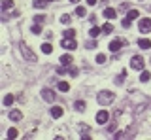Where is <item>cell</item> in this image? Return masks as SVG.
Instances as JSON below:
<instances>
[{
	"mask_svg": "<svg viewBox=\"0 0 151 140\" xmlns=\"http://www.w3.org/2000/svg\"><path fill=\"white\" fill-rule=\"evenodd\" d=\"M19 51L23 53V57H25L28 63H38V57H36V53L32 51L28 45L25 44V42H19Z\"/></svg>",
	"mask_w": 151,
	"mask_h": 140,
	"instance_id": "1",
	"label": "cell"
},
{
	"mask_svg": "<svg viewBox=\"0 0 151 140\" xmlns=\"http://www.w3.org/2000/svg\"><path fill=\"white\" fill-rule=\"evenodd\" d=\"M96 100H98L100 106H108V104H111V102L115 100V95H113L111 91H100L98 97H96Z\"/></svg>",
	"mask_w": 151,
	"mask_h": 140,
	"instance_id": "2",
	"label": "cell"
},
{
	"mask_svg": "<svg viewBox=\"0 0 151 140\" xmlns=\"http://www.w3.org/2000/svg\"><path fill=\"white\" fill-rule=\"evenodd\" d=\"M130 68H134V70H144L145 68V61L142 55H134V57L130 59Z\"/></svg>",
	"mask_w": 151,
	"mask_h": 140,
	"instance_id": "3",
	"label": "cell"
},
{
	"mask_svg": "<svg viewBox=\"0 0 151 140\" xmlns=\"http://www.w3.org/2000/svg\"><path fill=\"white\" fill-rule=\"evenodd\" d=\"M125 45H127V42H125V40L115 38V40H111V42H110V45H108V48H110L111 53H117V51H121V48H125Z\"/></svg>",
	"mask_w": 151,
	"mask_h": 140,
	"instance_id": "4",
	"label": "cell"
},
{
	"mask_svg": "<svg viewBox=\"0 0 151 140\" xmlns=\"http://www.w3.org/2000/svg\"><path fill=\"white\" fill-rule=\"evenodd\" d=\"M138 29H140L142 34H147V32H151V19H149V17H144V19H140Z\"/></svg>",
	"mask_w": 151,
	"mask_h": 140,
	"instance_id": "5",
	"label": "cell"
},
{
	"mask_svg": "<svg viewBox=\"0 0 151 140\" xmlns=\"http://www.w3.org/2000/svg\"><path fill=\"white\" fill-rule=\"evenodd\" d=\"M60 45H63L64 49H68V51H72L78 48V42H76V38H63V42H60Z\"/></svg>",
	"mask_w": 151,
	"mask_h": 140,
	"instance_id": "6",
	"label": "cell"
},
{
	"mask_svg": "<svg viewBox=\"0 0 151 140\" xmlns=\"http://www.w3.org/2000/svg\"><path fill=\"white\" fill-rule=\"evenodd\" d=\"M78 129H79V134H81V138H83V140H89V138H91V129H89V125L81 123Z\"/></svg>",
	"mask_w": 151,
	"mask_h": 140,
	"instance_id": "7",
	"label": "cell"
},
{
	"mask_svg": "<svg viewBox=\"0 0 151 140\" xmlns=\"http://www.w3.org/2000/svg\"><path fill=\"white\" fill-rule=\"evenodd\" d=\"M42 97H44V100H47V102H55L57 93L51 91V89H44V91H42Z\"/></svg>",
	"mask_w": 151,
	"mask_h": 140,
	"instance_id": "8",
	"label": "cell"
},
{
	"mask_svg": "<svg viewBox=\"0 0 151 140\" xmlns=\"http://www.w3.org/2000/svg\"><path fill=\"white\" fill-rule=\"evenodd\" d=\"M108 119H110V114H108V112L106 110H100V112H98V114H96V121H98V123H108Z\"/></svg>",
	"mask_w": 151,
	"mask_h": 140,
	"instance_id": "9",
	"label": "cell"
},
{
	"mask_svg": "<svg viewBox=\"0 0 151 140\" xmlns=\"http://www.w3.org/2000/svg\"><path fill=\"white\" fill-rule=\"evenodd\" d=\"M104 17H106V19H115L117 12L113 10V8H104Z\"/></svg>",
	"mask_w": 151,
	"mask_h": 140,
	"instance_id": "10",
	"label": "cell"
},
{
	"mask_svg": "<svg viewBox=\"0 0 151 140\" xmlns=\"http://www.w3.org/2000/svg\"><path fill=\"white\" fill-rule=\"evenodd\" d=\"M59 63L63 64V66H70V64L74 63V59H72V55H68V53H66V55H63V57H60Z\"/></svg>",
	"mask_w": 151,
	"mask_h": 140,
	"instance_id": "11",
	"label": "cell"
},
{
	"mask_svg": "<svg viewBox=\"0 0 151 140\" xmlns=\"http://www.w3.org/2000/svg\"><path fill=\"white\" fill-rule=\"evenodd\" d=\"M63 114H64V110L60 108V106H53V108H51V115H53L55 119H59Z\"/></svg>",
	"mask_w": 151,
	"mask_h": 140,
	"instance_id": "12",
	"label": "cell"
},
{
	"mask_svg": "<svg viewBox=\"0 0 151 140\" xmlns=\"http://www.w3.org/2000/svg\"><path fill=\"white\" fill-rule=\"evenodd\" d=\"M138 45L142 49H151V40H147V38H140L138 40Z\"/></svg>",
	"mask_w": 151,
	"mask_h": 140,
	"instance_id": "13",
	"label": "cell"
},
{
	"mask_svg": "<svg viewBox=\"0 0 151 140\" xmlns=\"http://www.w3.org/2000/svg\"><path fill=\"white\" fill-rule=\"evenodd\" d=\"M12 8H13V2H12V0H2V13H8Z\"/></svg>",
	"mask_w": 151,
	"mask_h": 140,
	"instance_id": "14",
	"label": "cell"
},
{
	"mask_svg": "<svg viewBox=\"0 0 151 140\" xmlns=\"http://www.w3.org/2000/svg\"><path fill=\"white\" fill-rule=\"evenodd\" d=\"M21 118H23V114L19 110H12V112H9V119H12V121H19Z\"/></svg>",
	"mask_w": 151,
	"mask_h": 140,
	"instance_id": "15",
	"label": "cell"
},
{
	"mask_svg": "<svg viewBox=\"0 0 151 140\" xmlns=\"http://www.w3.org/2000/svg\"><path fill=\"white\" fill-rule=\"evenodd\" d=\"M42 51H44L45 55H51V53H53V45L47 44V42H44V44H42Z\"/></svg>",
	"mask_w": 151,
	"mask_h": 140,
	"instance_id": "16",
	"label": "cell"
},
{
	"mask_svg": "<svg viewBox=\"0 0 151 140\" xmlns=\"http://www.w3.org/2000/svg\"><path fill=\"white\" fill-rule=\"evenodd\" d=\"M125 78H127V70H121V74L115 78V83H117V85H121V83L125 82Z\"/></svg>",
	"mask_w": 151,
	"mask_h": 140,
	"instance_id": "17",
	"label": "cell"
},
{
	"mask_svg": "<svg viewBox=\"0 0 151 140\" xmlns=\"http://www.w3.org/2000/svg\"><path fill=\"white\" fill-rule=\"evenodd\" d=\"M127 17H129L130 21H134L136 17H140V12H138V10H130L129 13H127Z\"/></svg>",
	"mask_w": 151,
	"mask_h": 140,
	"instance_id": "18",
	"label": "cell"
},
{
	"mask_svg": "<svg viewBox=\"0 0 151 140\" xmlns=\"http://www.w3.org/2000/svg\"><path fill=\"white\" fill-rule=\"evenodd\" d=\"M111 30H113L111 23H104V25H102V32H104V34H110Z\"/></svg>",
	"mask_w": 151,
	"mask_h": 140,
	"instance_id": "19",
	"label": "cell"
},
{
	"mask_svg": "<svg viewBox=\"0 0 151 140\" xmlns=\"http://www.w3.org/2000/svg\"><path fill=\"white\" fill-rule=\"evenodd\" d=\"M149 78H151V74L147 72V70H142V76H140V82H149Z\"/></svg>",
	"mask_w": 151,
	"mask_h": 140,
	"instance_id": "20",
	"label": "cell"
},
{
	"mask_svg": "<svg viewBox=\"0 0 151 140\" xmlns=\"http://www.w3.org/2000/svg\"><path fill=\"white\" fill-rule=\"evenodd\" d=\"M100 32H102V29H98V27H93V29L89 30V34H91V38H96Z\"/></svg>",
	"mask_w": 151,
	"mask_h": 140,
	"instance_id": "21",
	"label": "cell"
},
{
	"mask_svg": "<svg viewBox=\"0 0 151 140\" xmlns=\"http://www.w3.org/2000/svg\"><path fill=\"white\" fill-rule=\"evenodd\" d=\"M85 13H87V10H85L83 6H78V8H76V15H78V17H85Z\"/></svg>",
	"mask_w": 151,
	"mask_h": 140,
	"instance_id": "22",
	"label": "cell"
},
{
	"mask_svg": "<svg viewBox=\"0 0 151 140\" xmlns=\"http://www.w3.org/2000/svg\"><path fill=\"white\" fill-rule=\"evenodd\" d=\"M17 136H19V131L17 129H13V127L8 129V138H17Z\"/></svg>",
	"mask_w": 151,
	"mask_h": 140,
	"instance_id": "23",
	"label": "cell"
},
{
	"mask_svg": "<svg viewBox=\"0 0 151 140\" xmlns=\"http://www.w3.org/2000/svg\"><path fill=\"white\" fill-rule=\"evenodd\" d=\"M70 21H72V17H70L68 13H64V15H60V23H63V25H70Z\"/></svg>",
	"mask_w": 151,
	"mask_h": 140,
	"instance_id": "24",
	"label": "cell"
},
{
	"mask_svg": "<svg viewBox=\"0 0 151 140\" xmlns=\"http://www.w3.org/2000/svg\"><path fill=\"white\" fill-rule=\"evenodd\" d=\"M32 32H34V34H42V25L40 23H34V25H32Z\"/></svg>",
	"mask_w": 151,
	"mask_h": 140,
	"instance_id": "25",
	"label": "cell"
},
{
	"mask_svg": "<svg viewBox=\"0 0 151 140\" xmlns=\"http://www.w3.org/2000/svg\"><path fill=\"white\" fill-rule=\"evenodd\" d=\"M64 38H76V30L66 29V30H64Z\"/></svg>",
	"mask_w": 151,
	"mask_h": 140,
	"instance_id": "26",
	"label": "cell"
},
{
	"mask_svg": "<svg viewBox=\"0 0 151 140\" xmlns=\"http://www.w3.org/2000/svg\"><path fill=\"white\" fill-rule=\"evenodd\" d=\"M74 106H76V110H78V112H83V110H85V102H83V100H78Z\"/></svg>",
	"mask_w": 151,
	"mask_h": 140,
	"instance_id": "27",
	"label": "cell"
},
{
	"mask_svg": "<svg viewBox=\"0 0 151 140\" xmlns=\"http://www.w3.org/2000/svg\"><path fill=\"white\" fill-rule=\"evenodd\" d=\"M47 0H34V8H45Z\"/></svg>",
	"mask_w": 151,
	"mask_h": 140,
	"instance_id": "28",
	"label": "cell"
},
{
	"mask_svg": "<svg viewBox=\"0 0 151 140\" xmlns=\"http://www.w3.org/2000/svg\"><path fill=\"white\" fill-rule=\"evenodd\" d=\"M13 102V95H6L4 97V106H9Z\"/></svg>",
	"mask_w": 151,
	"mask_h": 140,
	"instance_id": "29",
	"label": "cell"
},
{
	"mask_svg": "<svg viewBox=\"0 0 151 140\" xmlns=\"http://www.w3.org/2000/svg\"><path fill=\"white\" fill-rule=\"evenodd\" d=\"M59 89H60V91H68V89H70V85H68L66 82H59Z\"/></svg>",
	"mask_w": 151,
	"mask_h": 140,
	"instance_id": "30",
	"label": "cell"
},
{
	"mask_svg": "<svg viewBox=\"0 0 151 140\" xmlns=\"http://www.w3.org/2000/svg\"><path fill=\"white\" fill-rule=\"evenodd\" d=\"M96 63L104 64V63H106V55H104V53H98V55H96Z\"/></svg>",
	"mask_w": 151,
	"mask_h": 140,
	"instance_id": "31",
	"label": "cell"
},
{
	"mask_svg": "<svg viewBox=\"0 0 151 140\" xmlns=\"http://www.w3.org/2000/svg\"><path fill=\"white\" fill-rule=\"evenodd\" d=\"M85 48H87V49H93V48H96V42H94V40H89L87 44H85Z\"/></svg>",
	"mask_w": 151,
	"mask_h": 140,
	"instance_id": "32",
	"label": "cell"
},
{
	"mask_svg": "<svg viewBox=\"0 0 151 140\" xmlns=\"http://www.w3.org/2000/svg\"><path fill=\"white\" fill-rule=\"evenodd\" d=\"M44 21H45V15H34V23H40L42 25Z\"/></svg>",
	"mask_w": 151,
	"mask_h": 140,
	"instance_id": "33",
	"label": "cell"
},
{
	"mask_svg": "<svg viewBox=\"0 0 151 140\" xmlns=\"http://www.w3.org/2000/svg\"><path fill=\"white\" fill-rule=\"evenodd\" d=\"M68 72H70V76H74V78L78 76V68H74V66H70V68H68Z\"/></svg>",
	"mask_w": 151,
	"mask_h": 140,
	"instance_id": "34",
	"label": "cell"
},
{
	"mask_svg": "<svg viewBox=\"0 0 151 140\" xmlns=\"http://www.w3.org/2000/svg\"><path fill=\"white\" fill-rule=\"evenodd\" d=\"M121 25L125 27V29H129V27H130V19H129V17H127V19H123V23H121Z\"/></svg>",
	"mask_w": 151,
	"mask_h": 140,
	"instance_id": "35",
	"label": "cell"
},
{
	"mask_svg": "<svg viewBox=\"0 0 151 140\" xmlns=\"http://www.w3.org/2000/svg\"><path fill=\"white\" fill-rule=\"evenodd\" d=\"M57 72H59V74H60V76H63V74L66 72V66H59V68H57Z\"/></svg>",
	"mask_w": 151,
	"mask_h": 140,
	"instance_id": "36",
	"label": "cell"
},
{
	"mask_svg": "<svg viewBox=\"0 0 151 140\" xmlns=\"http://www.w3.org/2000/svg\"><path fill=\"white\" fill-rule=\"evenodd\" d=\"M110 131H111V133H115V131H117V123H111L110 125Z\"/></svg>",
	"mask_w": 151,
	"mask_h": 140,
	"instance_id": "37",
	"label": "cell"
},
{
	"mask_svg": "<svg viewBox=\"0 0 151 140\" xmlns=\"http://www.w3.org/2000/svg\"><path fill=\"white\" fill-rule=\"evenodd\" d=\"M87 4L89 6H94V4H98V0H87Z\"/></svg>",
	"mask_w": 151,
	"mask_h": 140,
	"instance_id": "38",
	"label": "cell"
},
{
	"mask_svg": "<svg viewBox=\"0 0 151 140\" xmlns=\"http://www.w3.org/2000/svg\"><path fill=\"white\" fill-rule=\"evenodd\" d=\"M70 2H79V0H70Z\"/></svg>",
	"mask_w": 151,
	"mask_h": 140,
	"instance_id": "39",
	"label": "cell"
},
{
	"mask_svg": "<svg viewBox=\"0 0 151 140\" xmlns=\"http://www.w3.org/2000/svg\"><path fill=\"white\" fill-rule=\"evenodd\" d=\"M47 2H51V0H47Z\"/></svg>",
	"mask_w": 151,
	"mask_h": 140,
	"instance_id": "40",
	"label": "cell"
},
{
	"mask_svg": "<svg viewBox=\"0 0 151 140\" xmlns=\"http://www.w3.org/2000/svg\"><path fill=\"white\" fill-rule=\"evenodd\" d=\"M149 10H151V8H149Z\"/></svg>",
	"mask_w": 151,
	"mask_h": 140,
	"instance_id": "41",
	"label": "cell"
}]
</instances>
